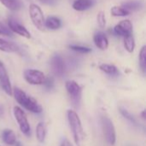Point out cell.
Instances as JSON below:
<instances>
[{
  "label": "cell",
  "mask_w": 146,
  "mask_h": 146,
  "mask_svg": "<svg viewBox=\"0 0 146 146\" xmlns=\"http://www.w3.org/2000/svg\"><path fill=\"white\" fill-rule=\"evenodd\" d=\"M12 92L15 96V99L16 102L25 108L27 110L34 113V114H40L42 112V107L41 105L32 96H28L26 92H24L20 88L15 87L14 89H12Z\"/></svg>",
  "instance_id": "obj_1"
},
{
  "label": "cell",
  "mask_w": 146,
  "mask_h": 146,
  "mask_svg": "<svg viewBox=\"0 0 146 146\" xmlns=\"http://www.w3.org/2000/svg\"><path fill=\"white\" fill-rule=\"evenodd\" d=\"M97 22L100 28H104L106 25V18H105V15L104 11H100L98 13L97 15Z\"/></svg>",
  "instance_id": "obj_26"
},
{
  "label": "cell",
  "mask_w": 146,
  "mask_h": 146,
  "mask_svg": "<svg viewBox=\"0 0 146 146\" xmlns=\"http://www.w3.org/2000/svg\"><path fill=\"white\" fill-rule=\"evenodd\" d=\"M0 34L1 35H5V36H11L12 32L7 26H5L2 22H0Z\"/></svg>",
  "instance_id": "obj_27"
},
{
  "label": "cell",
  "mask_w": 146,
  "mask_h": 146,
  "mask_svg": "<svg viewBox=\"0 0 146 146\" xmlns=\"http://www.w3.org/2000/svg\"><path fill=\"white\" fill-rule=\"evenodd\" d=\"M29 15L33 25L38 30H44V17L40 7L35 3L29 5Z\"/></svg>",
  "instance_id": "obj_5"
},
{
  "label": "cell",
  "mask_w": 146,
  "mask_h": 146,
  "mask_svg": "<svg viewBox=\"0 0 146 146\" xmlns=\"http://www.w3.org/2000/svg\"><path fill=\"white\" fill-rule=\"evenodd\" d=\"M66 89L70 96V99L73 102V104L75 107H79L80 99H81V93L82 89L81 87L74 80H68L65 83Z\"/></svg>",
  "instance_id": "obj_6"
},
{
  "label": "cell",
  "mask_w": 146,
  "mask_h": 146,
  "mask_svg": "<svg viewBox=\"0 0 146 146\" xmlns=\"http://www.w3.org/2000/svg\"><path fill=\"white\" fill-rule=\"evenodd\" d=\"M94 4L93 0H74L73 3L74 9L77 11H84L90 9Z\"/></svg>",
  "instance_id": "obj_14"
},
{
  "label": "cell",
  "mask_w": 146,
  "mask_h": 146,
  "mask_svg": "<svg viewBox=\"0 0 146 146\" xmlns=\"http://www.w3.org/2000/svg\"><path fill=\"white\" fill-rule=\"evenodd\" d=\"M46 137V126L43 122H39L36 126V139L39 143H44Z\"/></svg>",
  "instance_id": "obj_17"
},
{
  "label": "cell",
  "mask_w": 146,
  "mask_h": 146,
  "mask_svg": "<svg viewBox=\"0 0 146 146\" xmlns=\"http://www.w3.org/2000/svg\"><path fill=\"white\" fill-rule=\"evenodd\" d=\"M139 65L143 70L145 71L146 69V46H144L139 52Z\"/></svg>",
  "instance_id": "obj_24"
},
{
  "label": "cell",
  "mask_w": 146,
  "mask_h": 146,
  "mask_svg": "<svg viewBox=\"0 0 146 146\" xmlns=\"http://www.w3.org/2000/svg\"><path fill=\"white\" fill-rule=\"evenodd\" d=\"M52 72L57 77H62L65 72V65L62 59L59 55H55L50 60Z\"/></svg>",
  "instance_id": "obj_10"
},
{
  "label": "cell",
  "mask_w": 146,
  "mask_h": 146,
  "mask_svg": "<svg viewBox=\"0 0 146 146\" xmlns=\"http://www.w3.org/2000/svg\"><path fill=\"white\" fill-rule=\"evenodd\" d=\"M101 123L103 132L107 142L110 145H115L116 142V133L112 120L107 116H103L101 118Z\"/></svg>",
  "instance_id": "obj_3"
},
{
  "label": "cell",
  "mask_w": 146,
  "mask_h": 146,
  "mask_svg": "<svg viewBox=\"0 0 146 146\" xmlns=\"http://www.w3.org/2000/svg\"><path fill=\"white\" fill-rule=\"evenodd\" d=\"M96 46L101 50H106L109 46V40L104 33L97 32L93 37Z\"/></svg>",
  "instance_id": "obj_12"
},
{
  "label": "cell",
  "mask_w": 146,
  "mask_h": 146,
  "mask_svg": "<svg viewBox=\"0 0 146 146\" xmlns=\"http://www.w3.org/2000/svg\"><path fill=\"white\" fill-rule=\"evenodd\" d=\"M3 108H2V107L0 106V117L3 115Z\"/></svg>",
  "instance_id": "obj_32"
},
{
  "label": "cell",
  "mask_w": 146,
  "mask_h": 146,
  "mask_svg": "<svg viewBox=\"0 0 146 146\" xmlns=\"http://www.w3.org/2000/svg\"><path fill=\"white\" fill-rule=\"evenodd\" d=\"M124 9H127L128 11L131 10H138L142 7V3L139 1H129L122 3Z\"/></svg>",
  "instance_id": "obj_21"
},
{
  "label": "cell",
  "mask_w": 146,
  "mask_h": 146,
  "mask_svg": "<svg viewBox=\"0 0 146 146\" xmlns=\"http://www.w3.org/2000/svg\"><path fill=\"white\" fill-rule=\"evenodd\" d=\"M39 1L45 4H54L56 2V0H39Z\"/></svg>",
  "instance_id": "obj_29"
},
{
  "label": "cell",
  "mask_w": 146,
  "mask_h": 146,
  "mask_svg": "<svg viewBox=\"0 0 146 146\" xmlns=\"http://www.w3.org/2000/svg\"><path fill=\"white\" fill-rule=\"evenodd\" d=\"M68 120L75 144L78 146H83L86 134L83 130L82 123L79 115L75 111L69 109L68 110Z\"/></svg>",
  "instance_id": "obj_2"
},
{
  "label": "cell",
  "mask_w": 146,
  "mask_h": 146,
  "mask_svg": "<svg viewBox=\"0 0 146 146\" xmlns=\"http://www.w3.org/2000/svg\"><path fill=\"white\" fill-rule=\"evenodd\" d=\"M119 110H120V112H121V115L125 118V119H127V120H129L131 123H133V125H135V126H139V124H138V122H137V120H136V119L133 116V114H131L127 110H126L125 108H119Z\"/></svg>",
  "instance_id": "obj_23"
},
{
  "label": "cell",
  "mask_w": 146,
  "mask_h": 146,
  "mask_svg": "<svg viewBox=\"0 0 146 146\" xmlns=\"http://www.w3.org/2000/svg\"><path fill=\"white\" fill-rule=\"evenodd\" d=\"M18 50L19 46L16 44L0 38V51L5 52H15Z\"/></svg>",
  "instance_id": "obj_15"
},
{
  "label": "cell",
  "mask_w": 146,
  "mask_h": 146,
  "mask_svg": "<svg viewBox=\"0 0 146 146\" xmlns=\"http://www.w3.org/2000/svg\"><path fill=\"white\" fill-rule=\"evenodd\" d=\"M25 80L32 85H41L45 80L44 74L35 69H27L23 73Z\"/></svg>",
  "instance_id": "obj_7"
},
{
  "label": "cell",
  "mask_w": 146,
  "mask_h": 146,
  "mask_svg": "<svg viewBox=\"0 0 146 146\" xmlns=\"http://www.w3.org/2000/svg\"><path fill=\"white\" fill-rule=\"evenodd\" d=\"M69 48L72 49L73 51L80 52V53H87L92 52V49L89 47H86V46H78V45H70Z\"/></svg>",
  "instance_id": "obj_25"
},
{
  "label": "cell",
  "mask_w": 146,
  "mask_h": 146,
  "mask_svg": "<svg viewBox=\"0 0 146 146\" xmlns=\"http://www.w3.org/2000/svg\"><path fill=\"white\" fill-rule=\"evenodd\" d=\"M1 139L3 142L8 145H13L16 142V136L15 133L10 129H5L1 134Z\"/></svg>",
  "instance_id": "obj_13"
},
{
  "label": "cell",
  "mask_w": 146,
  "mask_h": 146,
  "mask_svg": "<svg viewBox=\"0 0 146 146\" xmlns=\"http://www.w3.org/2000/svg\"><path fill=\"white\" fill-rule=\"evenodd\" d=\"M43 84L45 86L46 89H52V87H53V85H54V81H53L52 78L49 77V78H47V79L44 80V82Z\"/></svg>",
  "instance_id": "obj_28"
},
{
  "label": "cell",
  "mask_w": 146,
  "mask_h": 146,
  "mask_svg": "<svg viewBox=\"0 0 146 146\" xmlns=\"http://www.w3.org/2000/svg\"><path fill=\"white\" fill-rule=\"evenodd\" d=\"M0 85L3 90L8 95V96H12V87L10 84V80L6 70L5 65L0 60Z\"/></svg>",
  "instance_id": "obj_8"
},
{
  "label": "cell",
  "mask_w": 146,
  "mask_h": 146,
  "mask_svg": "<svg viewBox=\"0 0 146 146\" xmlns=\"http://www.w3.org/2000/svg\"><path fill=\"white\" fill-rule=\"evenodd\" d=\"M99 69L106 73V74H109V75H115L118 73V70L117 68L113 65H108V64H103L99 66Z\"/></svg>",
  "instance_id": "obj_22"
},
{
  "label": "cell",
  "mask_w": 146,
  "mask_h": 146,
  "mask_svg": "<svg viewBox=\"0 0 146 146\" xmlns=\"http://www.w3.org/2000/svg\"><path fill=\"white\" fill-rule=\"evenodd\" d=\"M124 37V47L128 52H133L135 48V40L134 37L132 34H128Z\"/></svg>",
  "instance_id": "obj_18"
},
{
  "label": "cell",
  "mask_w": 146,
  "mask_h": 146,
  "mask_svg": "<svg viewBox=\"0 0 146 146\" xmlns=\"http://www.w3.org/2000/svg\"><path fill=\"white\" fill-rule=\"evenodd\" d=\"M114 32L120 36H125L133 33V24L130 20H123L114 28Z\"/></svg>",
  "instance_id": "obj_11"
},
{
  "label": "cell",
  "mask_w": 146,
  "mask_h": 146,
  "mask_svg": "<svg viewBox=\"0 0 146 146\" xmlns=\"http://www.w3.org/2000/svg\"><path fill=\"white\" fill-rule=\"evenodd\" d=\"M141 117L143 118V120H145L146 118V115H145V110H144V111H142V113H141Z\"/></svg>",
  "instance_id": "obj_31"
},
{
  "label": "cell",
  "mask_w": 146,
  "mask_h": 146,
  "mask_svg": "<svg viewBox=\"0 0 146 146\" xmlns=\"http://www.w3.org/2000/svg\"><path fill=\"white\" fill-rule=\"evenodd\" d=\"M61 25H62L61 20L56 16H49L44 21V27L51 30L58 29L61 27Z\"/></svg>",
  "instance_id": "obj_16"
},
{
  "label": "cell",
  "mask_w": 146,
  "mask_h": 146,
  "mask_svg": "<svg viewBox=\"0 0 146 146\" xmlns=\"http://www.w3.org/2000/svg\"><path fill=\"white\" fill-rule=\"evenodd\" d=\"M110 14L113 16H126L130 14V11L124 9L123 7L119 6H114L110 9Z\"/></svg>",
  "instance_id": "obj_20"
},
{
  "label": "cell",
  "mask_w": 146,
  "mask_h": 146,
  "mask_svg": "<svg viewBox=\"0 0 146 146\" xmlns=\"http://www.w3.org/2000/svg\"><path fill=\"white\" fill-rule=\"evenodd\" d=\"M8 25H9V28L11 30V32H14V33H15L24 38H27V39L31 38V34L28 32V30L24 26H22L21 23H19L15 19H14L12 17L9 18Z\"/></svg>",
  "instance_id": "obj_9"
},
{
  "label": "cell",
  "mask_w": 146,
  "mask_h": 146,
  "mask_svg": "<svg viewBox=\"0 0 146 146\" xmlns=\"http://www.w3.org/2000/svg\"><path fill=\"white\" fill-rule=\"evenodd\" d=\"M60 146H73V145H72L68 139H64V140L62 142V144H61V145Z\"/></svg>",
  "instance_id": "obj_30"
},
{
  "label": "cell",
  "mask_w": 146,
  "mask_h": 146,
  "mask_svg": "<svg viewBox=\"0 0 146 146\" xmlns=\"http://www.w3.org/2000/svg\"><path fill=\"white\" fill-rule=\"evenodd\" d=\"M0 2L8 9L12 10V11L18 10L21 8L20 0H0Z\"/></svg>",
  "instance_id": "obj_19"
},
{
  "label": "cell",
  "mask_w": 146,
  "mask_h": 146,
  "mask_svg": "<svg viewBox=\"0 0 146 146\" xmlns=\"http://www.w3.org/2000/svg\"><path fill=\"white\" fill-rule=\"evenodd\" d=\"M13 113H14V116L19 125L20 130L21 132L25 134L26 136H30L31 134V127L30 125L28 123L27 115L25 114V112L20 108V107H14L13 108Z\"/></svg>",
  "instance_id": "obj_4"
}]
</instances>
